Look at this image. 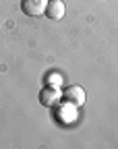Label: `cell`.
Returning <instances> with one entry per match:
<instances>
[{
	"label": "cell",
	"mask_w": 118,
	"mask_h": 149,
	"mask_svg": "<svg viewBox=\"0 0 118 149\" xmlns=\"http://www.w3.org/2000/svg\"><path fill=\"white\" fill-rule=\"evenodd\" d=\"M46 6H48V0H23L21 2V8L27 17L46 15Z\"/></svg>",
	"instance_id": "1"
},
{
	"label": "cell",
	"mask_w": 118,
	"mask_h": 149,
	"mask_svg": "<svg viewBox=\"0 0 118 149\" xmlns=\"http://www.w3.org/2000/svg\"><path fill=\"white\" fill-rule=\"evenodd\" d=\"M62 95H64V100H66L68 104H73V106H77V108L85 104V89L79 87V85H71V87L62 93Z\"/></svg>",
	"instance_id": "2"
},
{
	"label": "cell",
	"mask_w": 118,
	"mask_h": 149,
	"mask_svg": "<svg viewBox=\"0 0 118 149\" xmlns=\"http://www.w3.org/2000/svg\"><path fill=\"white\" fill-rule=\"evenodd\" d=\"M66 13V6L62 0H48V6H46V17L52 19V21H60Z\"/></svg>",
	"instance_id": "3"
},
{
	"label": "cell",
	"mask_w": 118,
	"mask_h": 149,
	"mask_svg": "<svg viewBox=\"0 0 118 149\" xmlns=\"http://www.w3.org/2000/svg\"><path fill=\"white\" fill-rule=\"evenodd\" d=\"M60 97H62V93L58 91L56 87H46L42 93H39V102H42L46 108H52V106H56Z\"/></svg>",
	"instance_id": "4"
}]
</instances>
